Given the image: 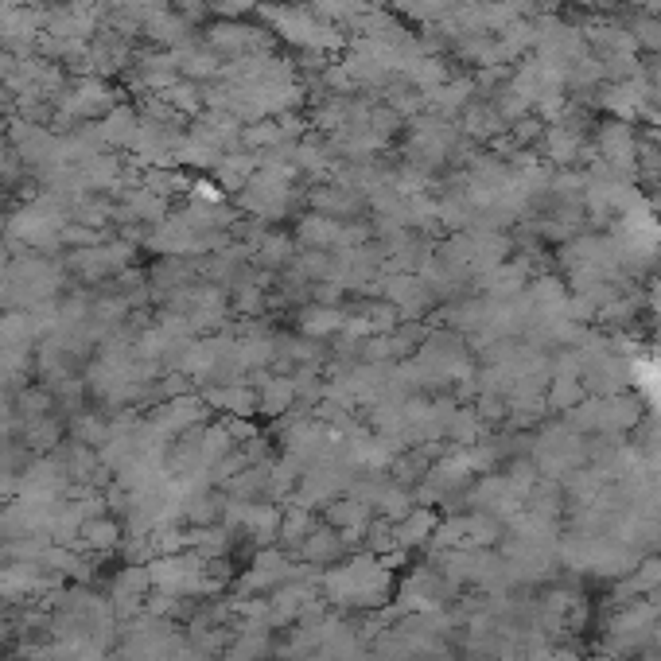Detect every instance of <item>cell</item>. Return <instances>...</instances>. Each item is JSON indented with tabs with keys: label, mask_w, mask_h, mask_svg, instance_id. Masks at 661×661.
I'll return each instance as SVG.
<instances>
[{
	"label": "cell",
	"mask_w": 661,
	"mask_h": 661,
	"mask_svg": "<svg viewBox=\"0 0 661 661\" xmlns=\"http://www.w3.org/2000/svg\"><path fill=\"white\" fill-rule=\"evenodd\" d=\"M210 39H214V47L226 51V55H242V51H257V47H261V32L238 28V24H222V28H214Z\"/></svg>",
	"instance_id": "6da1fadb"
},
{
	"label": "cell",
	"mask_w": 661,
	"mask_h": 661,
	"mask_svg": "<svg viewBox=\"0 0 661 661\" xmlns=\"http://www.w3.org/2000/svg\"><path fill=\"white\" fill-rule=\"evenodd\" d=\"M105 102H109V94H105L98 82H82V86L74 90V98L67 102V113H78V109L90 113V109H98V105H105Z\"/></svg>",
	"instance_id": "7a4b0ae2"
},
{
	"label": "cell",
	"mask_w": 661,
	"mask_h": 661,
	"mask_svg": "<svg viewBox=\"0 0 661 661\" xmlns=\"http://www.w3.org/2000/svg\"><path fill=\"white\" fill-rule=\"evenodd\" d=\"M105 140H113V144H125V140H133V117L125 113V109H117V113H109L105 117Z\"/></svg>",
	"instance_id": "3957f363"
},
{
	"label": "cell",
	"mask_w": 661,
	"mask_h": 661,
	"mask_svg": "<svg viewBox=\"0 0 661 661\" xmlns=\"http://www.w3.org/2000/svg\"><path fill=\"white\" fill-rule=\"evenodd\" d=\"M249 4H253V0H218V8H222V12H230V16H238V12H245Z\"/></svg>",
	"instance_id": "277c9868"
}]
</instances>
